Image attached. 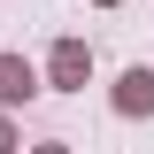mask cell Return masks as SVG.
Here are the masks:
<instances>
[{"mask_svg":"<svg viewBox=\"0 0 154 154\" xmlns=\"http://www.w3.org/2000/svg\"><path fill=\"white\" fill-rule=\"evenodd\" d=\"M54 77L77 85V77H85V46H62V54H54Z\"/></svg>","mask_w":154,"mask_h":154,"instance_id":"obj_3","label":"cell"},{"mask_svg":"<svg viewBox=\"0 0 154 154\" xmlns=\"http://www.w3.org/2000/svg\"><path fill=\"white\" fill-rule=\"evenodd\" d=\"M38 85H31V69H23L16 54H0V100H31Z\"/></svg>","mask_w":154,"mask_h":154,"instance_id":"obj_1","label":"cell"},{"mask_svg":"<svg viewBox=\"0 0 154 154\" xmlns=\"http://www.w3.org/2000/svg\"><path fill=\"white\" fill-rule=\"evenodd\" d=\"M123 108H154V77H146V69L123 77Z\"/></svg>","mask_w":154,"mask_h":154,"instance_id":"obj_2","label":"cell"},{"mask_svg":"<svg viewBox=\"0 0 154 154\" xmlns=\"http://www.w3.org/2000/svg\"><path fill=\"white\" fill-rule=\"evenodd\" d=\"M0 154H8V123H0Z\"/></svg>","mask_w":154,"mask_h":154,"instance_id":"obj_4","label":"cell"}]
</instances>
